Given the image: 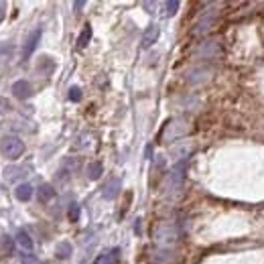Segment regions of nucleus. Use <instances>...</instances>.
<instances>
[{
  "label": "nucleus",
  "instance_id": "obj_1",
  "mask_svg": "<svg viewBox=\"0 0 264 264\" xmlns=\"http://www.w3.org/2000/svg\"><path fill=\"white\" fill-rule=\"evenodd\" d=\"M177 240H179V228L173 222H163L155 228V242L161 244L163 248L173 246Z\"/></svg>",
  "mask_w": 264,
  "mask_h": 264
},
{
  "label": "nucleus",
  "instance_id": "obj_2",
  "mask_svg": "<svg viewBox=\"0 0 264 264\" xmlns=\"http://www.w3.org/2000/svg\"><path fill=\"white\" fill-rule=\"evenodd\" d=\"M216 20H218V10H214L212 6L208 8H203L201 14L197 16L195 20V26H193V35H205V33H210L212 28L216 26Z\"/></svg>",
  "mask_w": 264,
  "mask_h": 264
},
{
  "label": "nucleus",
  "instance_id": "obj_3",
  "mask_svg": "<svg viewBox=\"0 0 264 264\" xmlns=\"http://www.w3.org/2000/svg\"><path fill=\"white\" fill-rule=\"evenodd\" d=\"M185 171H187V159L179 161L171 169L169 177H167V191L169 193H179V189L183 187V181H185Z\"/></svg>",
  "mask_w": 264,
  "mask_h": 264
},
{
  "label": "nucleus",
  "instance_id": "obj_4",
  "mask_svg": "<svg viewBox=\"0 0 264 264\" xmlns=\"http://www.w3.org/2000/svg\"><path fill=\"white\" fill-rule=\"evenodd\" d=\"M189 130H191L189 122H185V120H171V122H167V126L163 128L161 138H163V142H171V140H177V138L185 136Z\"/></svg>",
  "mask_w": 264,
  "mask_h": 264
},
{
  "label": "nucleus",
  "instance_id": "obj_5",
  "mask_svg": "<svg viewBox=\"0 0 264 264\" xmlns=\"http://www.w3.org/2000/svg\"><path fill=\"white\" fill-rule=\"evenodd\" d=\"M220 55H222V43L218 39L201 41L195 49V57H199V59H218Z\"/></svg>",
  "mask_w": 264,
  "mask_h": 264
},
{
  "label": "nucleus",
  "instance_id": "obj_6",
  "mask_svg": "<svg viewBox=\"0 0 264 264\" xmlns=\"http://www.w3.org/2000/svg\"><path fill=\"white\" fill-rule=\"evenodd\" d=\"M0 149H2L6 159H18L24 153V142L18 136H4L2 142H0Z\"/></svg>",
  "mask_w": 264,
  "mask_h": 264
},
{
  "label": "nucleus",
  "instance_id": "obj_7",
  "mask_svg": "<svg viewBox=\"0 0 264 264\" xmlns=\"http://www.w3.org/2000/svg\"><path fill=\"white\" fill-rule=\"evenodd\" d=\"M39 41H41V28H35V31L28 35V39H26V43H24V47H22V59H28V57L35 53Z\"/></svg>",
  "mask_w": 264,
  "mask_h": 264
},
{
  "label": "nucleus",
  "instance_id": "obj_8",
  "mask_svg": "<svg viewBox=\"0 0 264 264\" xmlns=\"http://www.w3.org/2000/svg\"><path fill=\"white\" fill-rule=\"evenodd\" d=\"M120 187H122V183H120L118 177H110L108 183L102 187L104 199H116V197H118V193H120Z\"/></svg>",
  "mask_w": 264,
  "mask_h": 264
},
{
  "label": "nucleus",
  "instance_id": "obj_9",
  "mask_svg": "<svg viewBox=\"0 0 264 264\" xmlns=\"http://www.w3.org/2000/svg\"><path fill=\"white\" fill-rule=\"evenodd\" d=\"M12 94H14V98H18V100H26V98H31L33 87H31V83H28L26 79H18V81H14V85H12Z\"/></svg>",
  "mask_w": 264,
  "mask_h": 264
},
{
  "label": "nucleus",
  "instance_id": "obj_10",
  "mask_svg": "<svg viewBox=\"0 0 264 264\" xmlns=\"http://www.w3.org/2000/svg\"><path fill=\"white\" fill-rule=\"evenodd\" d=\"M159 35H161L159 26H157V24H151V26H149V28H146V31H144V35H142L140 47H142V49H149V47H153V45L157 43Z\"/></svg>",
  "mask_w": 264,
  "mask_h": 264
},
{
  "label": "nucleus",
  "instance_id": "obj_11",
  "mask_svg": "<svg viewBox=\"0 0 264 264\" xmlns=\"http://www.w3.org/2000/svg\"><path fill=\"white\" fill-rule=\"evenodd\" d=\"M118 262H120V248H110L94 260V264H118Z\"/></svg>",
  "mask_w": 264,
  "mask_h": 264
},
{
  "label": "nucleus",
  "instance_id": "obj_12",
  "mask_svg": "<svg viewBox=\"0 0 264 264\" xmlns=\"http://www.w3.org/2000/svg\"><path fill=\"white\" fill-rule=\"evenodd\" d=\"M210 75H212V69L210 67H195V69H191L187 73V81L189 83H201L205 79H210Z\"/></svg>",
  "mask_w": 264,
  "mask_h": 264
},
{
  "label": "nucleus",
  "instance_id": "obj_13",
  "mask_svg": "<svg viewBox=\"0 0 264 264\" xmlns=\"http://www.w3.org/2000/svg\"><path fill=\"white\" fill-rule=\"evenodd\" d=\"M175 260H177V254H175L173 250H169V248H163V250L155 252V262H159V264H173Z\"/></svg>",
  "mask_w": 264,
  "mask_h": 264
},
{
  "label": "nucleus",
  "instance_id": "obj_14",
  "mask_svg": "<svg viewBox=\"0 0 264 264\" xmlns=\"http://www.w3.org/2000/svg\"><path fill=\"white\" fill-rule=\"evenodd\" d=\"M14 197L18 199V201H28L33 197V187L28 185V183H20V185H16V189H14Z\"/></svg>",
  "mask_w": 264,
  "mask_h": 264
},
{
  "label": "nucleus",
  "instance_id": "obj_15",
  "mask_svg": "<svg viewBox=\"0 0 264 264\" xmlns=\"http://www.w3.org/2000/svg\"><path fill=\"white\" fill-rule=\"evenodd\" d=\"M16 244H18L22 250H26V252L33 250V240H31V236H28L24 230H18V232H16Z\"/></svg>",
  "mask_w": 264,
  "mask_h": 264
},
{
  "label": "nucleus",
  "instance_id": "obj_16",
  "mask_svg": "<svg viewBox=\"0 0 264 264\" xmlns=\"http://www.w3.org/2000/svg\"><path fill=\"white\" fill-rule=\"evenodd\" d=\"M71 244L69 242H59L57 244V248H55V256L59 258V260H67L69 256H71Z\"/></svg>",
  "mask_w": 264,
  "mask_h": 264
},
{
  "label": "nucleus",
  "instance_id": "obj_17",
  "mask_svg": "<svg viewBox=\"0 0 264 264\" xmlns=\"http://www.w3.org/2000/svg\"><path fill=\"white\" fill-rule=\"evenodd\" d=\"M102 173H104V167H102V163L94 161V163H90V165H87V177H90L92 181L100 179V177H102Z\"/></svg>",
  "mask_w": 264,
  "mask_h": 264
},
{
  "label": "nucleus",
  "instance_id": "obj_18",
  "mask_svg": "<svg viewBox=\"0 0 264 264\" xmlns=\"http://www.w3.org/2000/svg\"><path fill=\"white\" fill-rule=\"evenodd\" d=\"M53 195H55V189H53L49 183L41 185V187H39V191H37V199H39L41 203H47V201H49Z\"/></svg>",
  "mask_w": 264,
  "mask_h": 264
},
{
  "label": "nucleus",
  "instance_id": "obj_19",
  "mask_svg": "<svg viewBox=\"0 0 264 264\" xmlns=\"http://www.w3.org/2000/svg\"><path fill=\"white\" fill-rule=\"evenodd\" d=\"M90 39H92V26H90V24H85V26H83V31L79 33L77 47H79V49H85V47H87V43H90Z\"/></svg>",
  "mask_w": 264,
  "mask_h": 264
},
{
  "label": "nucleus",
  "instance_id": "obj_20",
  "mask_svg": "<svg viewBox=\"0 0 264 264\" xmlns=\"http://www.w3.org/2000/svg\"><path fill=\"white\" fill-rule=\"evenodd\" d=\"M55 69V63L51 61V57H41V61L37 63V71H43V75H49Z\"/></svg>",
  "mask_w": 264,
  "mask_h": 264
},
{
  "label": "nucleus",
  "instance_id": "obj_21",
  "mask_svg": "<svg viewBox=\"0 0 264 264\" xmlns=\"http://www.w3.org/2000/svg\"><path fill=\"white\" fill-rule=\"evenodd\" d=\"M20 175H26L20 167H8V169L4 171V179H6V181H14V179L20 177Z\"/></svg>",
  "mask_w": 264,
  "mask_h": 264
},
{
  "label": "nucleus",
  "instance_id": "obj_22",
  "mask_svg": "<svg viewBox=\"0 0 264 264\" xmlns=\"http://www.w3.org/2000/svg\"><path fill=\"white\" fill-rule=\"evenodd\" d=\"M177 10H179V2H177V0H171V2H165V14H167V16L177 14Z\"/></svg>",
  "mask_w": 264,
  "mask_h": 264
},
{
  "label": "nucleus",
  "instance_id": "obj_23",
  "mask_svg": "<svg viewBox=\"0 0 264 264\" xmlns=\"http://www.w3.org/2000/svg\"><path fill=\"white\" fill-rule=\"evenodd\" d=\"M0 248H2V252L8 256V254H12V240L8 238V236H2V240H0Z\"/></svg>",
  "mask_w": 264,
  "mask_h": 264
},
{
  "label": "nucleus",
  "instance_id": "obj_24",
  "mask_svg": "<svg viewBox=\"0 0 264 264\" xmlns=\"http://www.w3.org/2000/svg\"><path fill=\"white\" fill-rule=\"evenodd\" d=\"M67 218H69L71 222H77V220H79V205H77V203H71V205H69Z\"/></svg>",
  "mask_w": 264,
  "mask_h": 264
},
{
  "label": "nucleus",
  "instance_id": "obj_25",
  "mask_svg": "<svg viewBox=\"0 0 264 264\" xmlns=\"http://www.w3.org/2000/svg\"><path fill=\"white\" fill-rule=\"evenodd\" d=\"M69 100L71 102H79L81 100V90H79V87H71V90H69Z\"/></svg>",
  "mask_w": 264,
  "mask_h": 264
},
{
  "label": "nucleus",
  "instance_id": "obj_26",
  "mask_svg": "<svg viewBox=\"0 0 264 264\" xmlns=\"http://www.w3.org/2000/svg\"><path fill=\"white\" fill-rule=\"evenodd\" d=\"M20 264H37V258L33 254H20Z\"/></svg>",
  "mask_w": 264,
  "mask_h": 264
},
{
  "label": "nucleus",
  "instance_id": "obj_27",
  "mask_svg": "<svg viewBox=\"0 0 264 264\" xmlns=\"http://www.w3.org/2000/svg\"><path fill=\"white\" fill-rule=\"evenodd\" d=\"M4 16H6V2H0V22L4 20Z\"/></svg>",
  "mask_w": 264,
  "mask_h": 264
},
{
  "label": "nucleus",
  "instance_id": "obj_28",
  "mask_svg": "<svg viewBox=\"0 0 264 264\" xmlns=\"http://www.w3.org/2000/svg\"><path fill=\"white\" fill-rule=\"evenodd\" d=\"M142 220H136V224H134V232L136 234H140V230H142V224H140Z\"/></svg>",
  "mask_w": 264,
  "mask_h": 264
},
{
  "label": "nucleus",
  "instance_id": "obj_29",
  "mask_svg": "<svg viewBox=\"0 0 264 264\" xmlns=\"http://www.w3.org/2000/svg\"><path fill=\"white\" fill-rule=\"evenodd\" d=\"M83 6H85V2H81V0H79V2H73V8H75L77 12H79V8H83Z\"/></svg>",
  "mask_w": 264,
  "mask_h": 264
},
{
  "label": "nucleus",
  "instance_id": "obj_30",
  "mask_svg": "<svg viewBox=\"0 0 264 264\" xmlns=\"http://www.w3.org/2000/svg\"><path fill=\"white\" fill-rule=\"evenodd\" d=\"M151 153H153V146L149 144V146H146V159H151Z\"/></svg>",
  "mask_w": 264,
  "mask_h": 264
}]
</instances>
